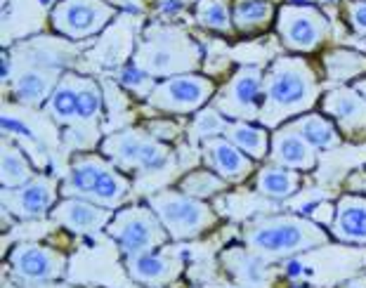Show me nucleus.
Returning <instances> with one entry per match:
<instances>
[{
    "mask_svg": "<svg viewBox=\"0 0 366 288\" xmlns=\"http://www.w3.org/2000/svg\"><path fill=\"white\" fill-rule=\"evenodd\" d=\"M142 126L152 137L166 144H173L187 135V119H177V116H157V119L144 121Z\"/></svg>",
    "mask_w": 366,
    "mask_h": 288,
    "instance_id": "34",
    "label": "nucleus"
},
{
    "mask_svg": "<svg viewBox=\"0 0 366 288\" xmlns=\"http://www.w3.org/2000/svg\"><path fill=\"white\" fill-rule=\"evenodd\" d=\"M264 64H237L217 85L215 109L229 121H258L264 102Z\"/></svg>",
    "mask_w": 366,
    "mask_h": 288,
    "instance_id": "11",
    "label": "nucleus"
},
{
    "mask_svg": "<svg viewBox=\"0 0 366 288\" xmlns=\"http://www.w3.org/2000/svg\"><path fill=\"white\" fill-rule=\"evenodd\" d=\"M288 126L293 130H298L319 152L336 149V147L345 142V137H342V132L338 130L336 121H333L331 116H326L322 109H315V111H307L298 116V119L288 121Z\"/></svg>",
    "mask_w": 366,
    "mask_h": 288,
    "instance_id": "27",
    "label": "nucleus"
},
{
    "mask_svg": "<svg viewBox=\"0 0 366 288\" xmlns=\"http://www.w3.org/2000/svg\"><path fill=\"white\" fill-rule=\"evenodd\" d=\"M66 71H50V69H21L14 74L12 83L7 85L10 99L14 104L29 109H43L52 95L54 85Z\"/></svg>",
    "mask_w": 366,
    "mask_h": 288,
    "instance_id": "22",
    "label": "nucleus"
},
{
    "mask_svg": "<svg viewBox=\"0 0 366 288\" xmlns=\"http://www.w3.org/2000/svg\"><path fill=\"white\" fill-rule=\"evenodd\" d=\"M352 85H355V88H357V90H360V92H362V95L366 97V76H362V79H360V81H355Z\"/></svg>",
    "mask_w": 366,
    "mask_h": 288,
    "instance_id": "40",
    "label": "nucleus"
},
{
    "mask_svg": "<svg viewBox=\"0 0 366 288\" xmlns=\"http://www.w3.org/2000/svg\"><path fill=\"white\" fill-rule=\"evenodd\" d=\"M302 175L305 173H300V170L264 161V163H260L258 170H255V175L251 177V184L258 197L274 201V204H282V201L291 199L300 192Z\"/></svg>",
    "mask_w": 366,
    "mask_h": 288,
    "instance_id": "23",
    "label": "nucleus"
},
{
    "mask_svg": "<svg viewBox=\"0 0 366 288\" xmlns=\"http://www.w3.org/2000/svg\"><path fill=\"white\" fill-rule=\"evenodd\" d=\"M204 45L189 34V29L173 21H149L139 31L132 61L149 71L154 79H170L177 74L204 69Z\"/></svg>",
    "mask_w": 366,
    "mask_h": 288,
    "instance_id": "3",
    "label": "nucleus"
},
{
    "mask_svg": "<svg viewBox=\"0 0 366 288\" xmlns=\"http://www.w3.org/2000/svg\"><path fill=\"white\" fill-rule=\"evenodd\" d=\"M217 85H220L217 79L204 71L177 74L170 79H161L144 106L161 116L192 119L194 114L213 102Z\"/></svg>",
    "mask_w": 366,
    "mask_h": 288,
    "instance_id": "8",
    "label": "nucleus"
},
{
    "mask_svg": "<svg viewBox=\"0 0 366 288\" xmlns=\"http://www.w3.org/2000/svg\"><path fill=\"white\" fill-rule=\"evenodd\" d=\"M315 210L312 213H307L312 220L317 222V224H322V227H326L329 229L331 224H333V217H336V204H317V206H312Z\"/></svg>",
    "mask_w": 366,
    "mask_h": 288,
    "instance_id": "37",
    "label": "nucleus"
},
{
    "mask_svg": "<svg viewBox=\"0 0 366 288\" xmlns=\"http://www.w3.org/2000/svg\"><path fill=\"white\" fill-rule=\"evenodd\" d=\"M81 81H83V71H79V69H69V71L59 79V83L54 85L52 95L48 97V102L43 106L45 116H48L59 130H66L76 119V111H79Z\"/></svg>",
    "mask_w": 366,
    "mask_h": 288,
    "instance_id": "25",
    "label": "nucleus"
},
{
    "mask_svg": "<svg viewBox=\"0 0 366 288\" xmlns=\"http://www.w3.org/2000/svg\"><path fill=\"white\" fill-rule=\"evenodd\" d=\"M38 170L34 161L26 157V152L14 142V139H3L0 144V187L3 189H14V187L26 184L34 180Z\"/></svg>",
    "mask_w": 366,
    "mask_h": 288,
    "instance_id": "29",
    "label": "nucleus"
},
{
    "mask_svg": "<svg viewBox=\"0 0 366 288\" xmlns=\"http://www.w3.org/2000/svg\"><path fill=\"white\" fill-rule=\"evenodd\" d=\"M112 79L119 83L132 99H139L142 104L149 99V95H152L154 88H157V83H159V79H154L149 71H144V69L137 66L135 61H128L126 66L116 69Z\"/></svg>",
    "mask_w": 366,
    "mask_h": 288,
    "instance_id": "33",
    "label": "nucleus"
},
{
    "mask_svg": "<svg viewBox=\"0 0 366 288\" xmlns=\"http://www.w3.org/2000/svg\"><path fill=\"white\" fill-rule=\"evenodd\" d=\"M116 210L97 206L92 201H85L79 197H61L59 204L52 208L50 220L59 224L61 229H66L69 234L90 237L97 232H104L107 224L112 222Z\"/></svg>",
    "mask_w": 366,
    "mask_h": 288,
    "instance_id": "19",
    "label": "nucleus"
},
{
    "mask_svg": "<svg viewBox=\"0 0 366 288\" xmlns=\"http://www.w3.org/2000/svg\"><path fill=\"white\" fill-rule=\"evenodd\" d=\"M175 187L184 194H189L194 199H201V201H210L215 197H222L232 189V184L210 170L208 166H199V168H192L182 173L180 180L175 182Z\"/></svg>",
    "mask_w": 366,
    "mask_h": 288,
    "instance_id": "31",
    "label": "nucleus"
},
{
    "mask_svg": "<svg viewBox=\"0 0 366 288\" xmlns=\"http://www.w3.org/2000/svg\"><path fill=\"white\" fill-rule=\"evenodd\" d=\"M217 264L237 288H274V269L262 255L253 253L246 244H232L217 253Z\"/></svg>",
    "mask_w": 366,
    "mask_h": 288,
    "instance_id": "17",
    "label": "nucleus"
},
{
    "mask_svg": "<svg viewBox=\"0 0 366 288\" xmlns=\"http://www.w3.org/2000/svg\"><path fill=\"white\" fill-rule=\"evenodd\" d=\"M324 95L322 74L305 54H279L264 69V102L258 123L277 130L288 121L319 109Z\"/></svg>",
    "mask_w": 366,
    "mask_h": 288,
    "instance_id": "1",
    "label": "nucleus"
},
{
    "mask_svg": "<svg viewBox=\"0 0 366 288\" xmlns=\"http://www.w3.org/2000/svg\"><path fill=\"white\" fill-rule=\"evenodd\" d=\"M331 241L345 246H366V197L342 194L336 201V217L329 227Z\"/></svg>",
    "mask_w": 366,
    "mask_h": 288,
    "instance_id": "21",
    "label": "nucleus"
},
{
    "mask_svg": "<svg viewBox=\"0 0 366 288\" xmlns=\"http://www.w3.org/2000/svg\"><path fill=\"white\" fill-rule=\"evenodd\" d=\"M345 24L355 36L366 38V0H347L342 7Z\"/></svg>",
    "mask_w": 366,
    "mask_h": 288,
    "instance_id": "35",
    "label": "nucleus"
},
{
    "mask_svg": "<svg viewBox=\"0 0 366 288\" xmlns=\"http://www.w3.org/2000/svg\"><path fill=\"white\" fill-rule=\"evenodd\" d=\"M59 187H61V180H57L54 175L38 173L34 180H29L26 184L0 192V206H3V213L21 222L50 217L52 208L57 206L61 199Z\"/></svg>",
    "mask_w": 366,
    "mask_h": 288,
    "instance_id": "14",
    "label": "nucleus"
},
{
    "mask_svg": "<svg viewBox=\"0 0 366 288\" xmlns=\"http://www.w3.org/2000/svg\"><path fill=\"white\" fill-rule=\"evenodd\" d=\"M279 5L272 0H232V21L239 38L262 36L274 29Z\"/></svg>",
    "mask_w": 366,
    "mask_h": 288,
    "instance_id": "26",
    "label": "nucleus"
},
{
    "mask_svg": "<svg viewBox=\"0 0 366 288\" xmlns=\"http://www.w3.org/2000/svg\"><path fill=\"white\" fill-rule=\"evenodd\" d=\"M342 187H345L347 194H360V197H366V168L362 166V168L352 170V173L345 177Z\"/></svg>",
    "mask_w": 366,
    "mask_h": 288,
    "instance_id": "36",
    "label": "nucleus"
},
{
    "mask_svg": "<svg viewBox=\"0 0 366 288\" xmlns=\"http://www.w3.org/2000/svg\"><path fill=\"white\" fill-rule=\"evenodd\" d=\"M364 168H366V163H364Z\"/></svg>",
    "mask_w": 366,
    "mask_h": 288,
    "instance_id": "41",
    "label": "nucleus"
},
{
    "mask_svg": "<svg viewBox=\"0 0 366 288\" xmlns=\"http://www.w3.org/2000/svg\"><path fill=\"white\" fill-rule=\"evenodd\" d=\"M319 64H322L326 88L352 85L362 76H366V52L355 48H326Z\"/></svg>",
    "mask_w": 366,
    "mask_h": 288,
    "instance_id": "24",
    "label": "nucleus"
},
{
    "mask_svg": "<svg viewBox=\"0 0 366 288\" xmlns=\"http://www.w3.org/2000/svg\"><path fill=\"white\" fill-rule=\"evenodd\" d=\"M229 119L224 116L220 109H215L213 104L204 106L201 111H197L187 123V139L192 147H201L204 142L213 137H220L227 132Z\"/></svg>",
    "mask_w": 366,
    "mask_h": 288,
    "instance_id": "32",
    "label": "nucleus"
},
{
    "mask_svg": "<svg viewBox=\"0 0 366 288\" xmlns=\"http://www.w3.org/2000/svg\"><path fill=\"white\" fill-rule=\"evenodd\" d=\"M139 31H142V24L135 17L119 14L112 21V26L97 41H92L88 50H83L79 64L85 61V64L97 66V71H116V69L126 66L135 54Z\"/></svg>",
    "mask_w": 366,
    "mask_h": 288,
    "instance_id": "13",
    "label": "nucleus"
},
{
    "mask_svg": "<svg viewBox=\"0 0 366 288\" xmlns=\"http://www.w3.org/2000/svg\"><path fill=\"white\" fill-rule=\"evenodd\" d=\"M104 157L119 166L126 175H159L175 166V147L159 142L144 130V126H123L107 132L99 142Z\"/></svg>",
    "mask_w": 366,
    "mask_h": 288,
    "instance_id": "5",
    "label": "nucleus"
},
{
    "mask_svg": "<svg viewBox=\"0 0 366 288\" xmlns=\"http://www.w3.org/2000/svg\"><path fill=\"white\" fill-rule=\"evenodd\" d=\"M184 7H187L184 0H163V3H161V12L180 14V12H184Z\"/></svg>",
    "mask_w": 366,
    "mask_h": 288,
    "instance_id": "38",
    "label": "nucleus"
},
{
    "mask_svg": "<svg viewBox=\"0 0 366 288\" xmlns=\"http://www.w3.org/2000/svg\"><path fill=\"white\" fill-rule=\"evenodd\" d=\"M123 267L130 282L144 288H175L184 274V255L173 246V241L147 253L123 255Z\"/></svg>",
    "mask_w": 366,
    "mask_h": 288,
    "instance_id": "15",
    "label": "nucleus"
},
{
    "mask_svg": "<svg viewBox=\"0 0 366 288\" xmlns=\"http://www.w3.org/2000/svg\"><path fill=\"white\" fill-rule=\"evenodd\" d=\"M338 288H366V277H355V279H347V282H342Z\"/></svg>",
    "mask_w": 366,
    "mask_h": 288,
    "instance_id": "39",
    "label": "nucleus"
},
{
    "mask_svg": "<svg viewBox=\"0 0 366 288\" xmlns=\"http://www.w3.org/2000/svg\"><path fill=\"white\" fill-rule=\"evenodd\" d=\"M147 204L157 210L173 244L197 241L210 234L220 224V213L215 210V206H210V201L194 199L189 194L180 192L177 187L149 194Z\"/></svg>",
    "mask_w": 366,
    "mask_h": 288,
    "instance_id": "6",
    "label": "nucleus"
},
{
    "mask_svg": "<svg viewBox=\"0 0 366 288\" xmlns=\"http://www.w3.org/2000/svg\"><path fill=\"white\" fill-rule=\"evenodd\" d=\"M199 154H201V163L208 166L210 170H215V173L224 177L232 187L248 182L260 166L258 161H253L248 154L241 152L239 147L224 135L204 142L199 147Z\"/></svg>",
    "mask_w": 366,
    "mask_h": 288,
    "instance_id": "18",
    "label": "nucleus"
},
{
    "mask_svg": "<svg viewBox=\"0 0 366 288\" xmlns=\"http://www.w3.org/2000/svg\"><path fill=\"white\" fill-rule=\"evenodd\" d=\"M224 137L232 139V142L244 154H248L253 161L264 163L269 159L272 130L264 128L258 121H229Z\"/></svg>",
    "mask_w": 366,
    "mask_h": 288,
    "instance_id": "28",
    "label": "nucleus"
},
{
    "mask_svg": "<svg viewBox=\"0 0 366 288\" xmlns=\"http://www.w3.org/2000/svg\"><path fill=\"white\" fill-rule=\"evenodd\" d=\"M119 17V7L109 0H57L48 14L52 34L71 43H92Z\"/></svg>",
    "mask_w": 366,
    "mask_h": 288,
    "instance_id": "10",
    "label": "nucleus"
},
{
    "mask_svg": "<svg viewBox=\"0 0 366 288\" xmlns=\"http://www.w3.org/2000/svg\"><path fill=\"white\" fill-rule=\"evenodd\" d=\"M319 109L336 121L338 130L347 142H364L366 139V97L355 85L326 88Z\"/></svg>",
    "mask_w": 366,
    "mask_h": 288,
    "instance_id": "16",
    "label": "nucleus"
},
{
    "mask_svg": "<svg viewBox=\"0 0 366 288\" xmlns=\"http://www.w3.org/2000/svg\"><path fill=\"white\" fill-rule=\"evenodd\" d=\"M267 161L300 170V173H312L319 163V149L286 123V126L272 130V147Z\"/></svg>",
    "mask_w": 366,
    "mask_h": 288,
    "instance_id": "20",
    "label": "nucleus"
},
{
    "mask_svg": "<svg viewBox=\"0 0 366 288\" xmlns=\"http://www.w3.org/2000/svg\"><path fill=\"white\" fill-rule=\"evenodd\" d=\"M239 241L246 244L253 253L262 255L264 260L284 262L326 246L331 241V234L310 215L272 213L246 220Z\"/></svg>",
    "mask_w": 366,
    "mask_h": 288,
    "instance_id": "2",
    "label": "nucleus"
},
{
    "mask_svg": "<svg viewBox=\"0 0 366 288\" xmlns=\"http://www.w3.org/2000/svg\"><path fill=\"white\" fill-rule=\"evenodd\" d=\"M274 34L282 48L291 54H317L329 45L333 24L322 7L312 3H282L277 12Z\"/></svg>",
    "mask_w": 366,
    "mask_h": 288,
    "instance_id": "7",
    "label": "nucleus"
},
{
    "mask_svg": "<svg viewBox=\"0 0 366 288\" xmlns=\"http://www.w3.org/2000/svg\"><path fill=\"white\" fill-rule=\"evenodd\" d=\"M194 24L208 34L222 38H239L232 21V0H197L192 5Z\"/></svg>",
    "mask_w": 366,
    "mask_h": 288,
    "instance_id": "30",
    "label": "nucleus"
},
{
    "mask_svg": "<svg viewBox=\"0 0 366 288\" xmlns=\"http://www.w3.org/2000/svg\"><path fill=\"white\" fill-rule=\"evenodd\" d=\"M7 267L21 284H52L66 277L69 255L45 241H21L7 253Z\"/></svg>",
    "mask_w": 366,
    "mask_h": 288,
    "instance_id": "12",
    "label": "nucleus"
},
{
    "mask_svg": "<svg viewBox=\"0 0 366 288\" xmlns=\"http://www.w3.org/2000/svg\"><path fill=\"white\" fill-rule=\"evenodd\" d=\"M59 189L61 197H79L119 210L132 197V177L114 166L102 152H76L69 159Z\"/></svg>",
    "mask_w": 366,
    "mask_h": 288,
    "instance_id": "4",
    "label": "nucleus"
},
{
    "mask_svg": "<svg viewBox=\"0 0 366 288\" xmlns=\"http://www.w3.org/2000/svg\"><path fill=\"white\" fill-rule=\"evenodd\" d=\"M104 232L119 246L121 255L147 253L170 244L168 229L163 227L161 217L147 204V199L137 201V204H126L116 210Z\"/></svg>",
    "mask_w": 366,
    "mask_h": 288,
    "instance_id": "9",
    "label": "nucleus"
}]
</instances>
